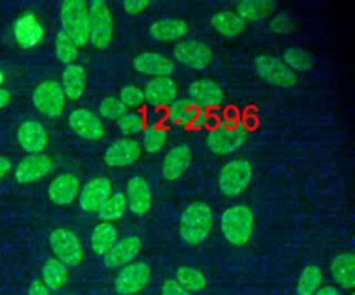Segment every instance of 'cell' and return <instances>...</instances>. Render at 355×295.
<instances>
[{"label":"cell","instance_id":"obj_1","mask_svg":"<svg viewBox=\"0 0 355 295\" xmlns=\"http://www.w3.org/2000/svg\"><path fill=\"white\" fill-rule=\"evenodd\" d=\"M212 229V211L204 202L190 204L180 216L179 231L187 245H200Z\"/></svg>","mask_w":355,"mask_h":295},{"label":"cell","instance_id":"obj_2","mask_svg":"<svg viewBox=\"0 0 355 295\" xmlns=\"http://www.w3.org/2000/svg\"><path fill=\"white\" fill-rule=\"evenodd\" d=\"M62 29L73 43L85 46L89 42V4L83 0H65L60 10Z\"/></svg>","mask_w":355,"mask_h":295},{"label":"cell","instance_id":"obj_3","mask_svg":"<svg viewBox=\"0 0 355 295\" xmlns=\"http://www.w3.org/2000/svg\"><path fill=\"white\" fill-rule=\"evenodd\" d=\"M220 229L230 244L236 247L245 245L254 230V215L251 209L244 205L226 209L220 219Z\"/></svg>","mask_w":355,"mask_h":295},{"label":"cell","instance_id":"obj_4","mask_svg":"<svg viewBox=\"0 0 355 295\" xmlns=\"http://www.w3.org/2000/svg\"><path fill=\"white\" fill-rule=\"evenodd\" d=\"M114 32L112 14L107 3L101 0L89 4V40L96 48L104 50L110 46Z\"/></svg>","mask_w":355,"mask_h":295},{"label":"cell","instance_id":"obj_5","mask_svg":"<svg viewBox=\"0 0 355 295\" xmlns=\"http://www.w3.org/2000/svg\"><path fill=\"white\" fill-rule=\"evenodd\" d=\"M252 177L251 163L245 159H234L227 162L219 172L218 184L219 190L229 197L243 193Z\"/></svg>","mask_w":355,"mask_h":295},{"label":"cell","instance_id":"obj_6","mask_svg":"<svg viewBox=\"0 0 355 295\" xmlns=\"http://www.w3.org/2000/svg\"><path fill=\"white\" fill-rule=\"evenodd\" d=\"M50 247L62 265L75 267L83 259V248L79 238L68 229H55L50 234Z\"/></svg>","mask_w":355,"mask_h":295},{"label":"cell","instance_id":"obj_7","mask_svg":"<svg viewBox=\"0 0 355 295\" xmlns=\"http://www.w3.org/2000/svg\"><path fill=\"white\" fill-rule=\"evenodd\" d=\"M32 100L36 109L49 118L61 115L65 107V94L61 84L55 80L42 82L35 89Z\"/></svg>","mask_w":355,"mask_h":295},{"label":"cell","instance_id":"obj_8","mask_svg":"<svg viewBox=\"0 0 355 295\" xmlns=\"http://www.w3.org/2000/svg\"><path fill=\"white\" fill-rule=\"evenodd\" d=\"M151 270L144 262H133L123 266L115 277L114 288L121 295H132L141 291L150 281Z\"/></svg>","mask_w":355,"mask_h":295},{"label":"cell","instance_id":"obj_9","mask_svg":"<svg viewBox=\"0 0 355 295\" xmlns=\"http://www.w3.org/2000/svg\"><path fill=\"white\" fill-rule=\"evenodd\" d=\"M254 65L258 75L275 86L288 87L293 86L297 80L295 73L279 58L270 55H258L254 61Z\"/></svg>","mask_w":355,"mask_h":295},{"label":"cell","instance_id":"obj_10","mask_svg":"<svg viewBox=\"0 0 355 295\" xmlns=\"http://www.w3.org/2000/svg\"><path fill=\"white\" fill-rule=\"evenodd\" d=\"M175 58L193 69H204L212 60V51L201 42L182 40L173 48Z\"/></svg>","mask_w":355,"mask_h":295},{"label":"cell","instance_id":"obj_11","mask_svg":"<svg viewBox=\"0 0 355 295\" xmlns=\"http://www.w3.org/2000/svg\"><path fill=\"white\" fill-rule=\"evenodd\" d=\"M68 122L71 129L82 138L98 140L104 136V125L100 118L85 108L73 109L68 116Z\"/></svg>","mask_w":355,"mask_h":295},{"label":"cell","instance_id":"obj_12","mask_svg":"<svg viewBox=\"0 0 355 295\" xmlns=\"http://www.w3.org/2000/svg\"><path fill=\"white\" fill-rule=\"evenodd\" d=\"M111 191L112 186L107 177H94L83 186L79 195V205L86 212H97L111 195Z\"/></svg>","mask_w":355,"mask_h":295},{"label":"cell","instance_id":"obj_13","mask_svg":"<svg viewBox=\"0 0 355 295\" xmlns=\"http://www.w3.org/2000/svg\"><path fill=\"white\" fill-rule=\"evenodd\" d=\"M141 241L136 235H128L116 241L112 248L104 255V266L116 269L129 265L140 252Z\"/></svg>","mask_w":355,"mask_h":295},{"label":"cell","instance_id":"obj_14","mask_svg":"<svg viewBox=\"0 0 355 295\" xmlns=\"http://www.w3.org/2000/svg\"><path fill=\"white\" fill-rule=\"evenodd\" d=\"M141 154L140 144L132 138L114 141L104 154V161L111 168H123L133 163Z\"/></svg>","mask_w":355,"mask_h":295},{"label":"cell","instance_id":"obj_15","mask_svg":"<svg viewBox=\"0 0 355 295\" xmlns=\"http://www.w3.org/2000/svg\"><path fill=\"white\" fill-rule=\"evenodd\" d=\"M53 166L51 159L47 155L43 154H35L24 158L14 173L15 180L18 183H32L42 177H44Z\"/></svg>","mask_w":355,"mask_h":295},{"label":"cell","instance_id":"obj_16","mask_svg":"<svg viewBox=\"0 0 355 295\" xmlns=\"http://www.w3.org/2000/svg\"><path fill=\"white\" fill-rule=\"evenodd\" d=\"M126 204L135 215H146L151 206V191L144 179L135 176L126 186Z\"/></svg>","mask_w":355,"mask_h":295},{"label":"cell","instance_id":"obj_17","mask_svg":"<svg viewBox=\"0 0 355 295\" xmlns=\"http://www.w3.org/2000/svg\"><path fill=\"white\" fill-rule=\"evenodd\" d=\"M245 140V133L239 129L219 127L209 133L207 144L215 154H229L236 151Z\"/></svg>","mask_w":355,"mask_h":295},{"label":"cell","instance_id":"obj_18","mask_svg":"<svg viewBox=\"0 0 355 295\" xmlns=\"http://www.w3.org/2000/svg\"><path fill=\"white\" fill-rule=\"evenodd\" d=\"M135 68L146 75L162 78L169 76L173 72V62L171 58L161 55L154 51H147L139 54L133 61Z\"/></svg>","mask_w":355,"mask_h":295},{"label":"cell","instance_id":"obj_19","mask_svg":"<svg viewBox=\"0 0 355 295\" xmlns=\"http://www.w3.org/2000/svg\"><path fill=\"white\" fill-rule=\"evenodd\" d=\"M19 145L32 154L42 152L47 145V133L44 127L35 120L24 122L17 133Z\"/></svg>","mask_w":355,"mask_h":295},{"label":"cell","instance_id":"obj_20","mask_svg":"<svg viewBox=\"0 0 355 295\" xmlns=\"http://www.w3.org/2000/svg\"><path fill=\"white\" fill-rule=\"evenodd\" d=\"M43 26L33 14L21 17L14 26V36L22 48L35 47L43 37Z\"/></svg>","mask_w":355,"mask_h":295},{"label":"cell","instance_id":"obj_21","mask_svg":"<svg viewBox=\"0 0 355 295\" xmlns=\"http://www.w3.org/2000/svg\"><path fill=\"white\" fill-rule=\"evenodd\" d=\"M79 191V180L72 173L58 175L49 186V197L57 205L71 204Z\"/></svg>","mask_w":355,"mask_h":295},{"label":"cell","instance_id":"obj_22","mask_svg":"<svg viewBox=\"0 0 355 295\" xmlns=\"http://www.w3.org/2000/svg\"><path fill=\"white\" fill-rule=\"evenodd\" d=\"M191 151L186 145L173 147L162 162V176L165 180L179 179L190 166Z\"/></svg>","mask_w":355,"mask_h":295},{"label":"cell","instance_id":"obj_23","mask_svg":"<svg viewBox=\"0 0 355 295\" xmlns=\"http://www.w3.org/2000/svg\"><path fill=\"white\" fill-rule=\"evenodd\" d=\"M144 98L155 105L168 104L176 97V84L169 76L154 78L144 89Z\"/></svg>","mask_w":355,"mask_h":295},{"label":"cell","instance_id":"obj_24","mask_svg":"<svg viewBox=\"0 0 355 295\" xmlns=\"http://www.w3.org/2000/svg\"><path fill=\"white\" fill-rule=\"evenodd\" d=\"M334 281L343 288H352L355 285V258L351 252L337 255L330 266Z\"/></svg>","mask_w":355,"mask_h":295},{"label":"cell","instance_id":"obj_25","mask_svg":"<svg viewBox=\"0 0 355 295\" xmlns=\"http://www.w3.org/2000/svg\"><path fill=\"white\" fill-rule=\"evenodd\" d=\"M187 24L178 18H164L150 26V36L159 42H172L187 33Z\"/></svg>","mask_w":355,"mask_h":295},{"label":"cell","instance_id":"obj_26","mask_svg":"<svg viewBox=\"0 0 355 295\" xmlns=\"http://www.w3.org/2000/svg\"><path fill=\"white\" fill-rule=\"evenodd\" d=\"M62 91L65 97L78 100L86 89V72L80 65L69 64L62 72Z\"/></svg>","mask_w":355,"mask_h":295},{"label":"cell","instance_id":"obj_27","mask_svg":"<svg viewBox=\"0 0 355 295\" xmlns=\"http://www.w3.org/2000/svg\"><path fill=\"white\" fill-rule=\"evenodd\" d=\"M189 94L193 100L204 105H218L223 98L222 89L209 79H200L189 86Z\"/></svg>","mask_w":355,"mask_h":295},{"label":"cell","instance_id":"obj_28","mask_svg":"<svg viewBox=\"0 0 355 295\" xmlns=\"http://www.w3.org/2000/svg\"><path fill=\"white\" fill-rule=\"evenodd\" d=\"M211 24L220 35L227 37L237 36L245 29V21L237 12L229 10L214 14Z\"/></svg>","mask_w":355,"mask_h":295},{"label":"cell","instance_id":"obj_29","mask_svg":"<svg viewBox=\"0 0 355 295\" xmlns=\"http://www.w3.org/2000/svg\"><path fill=\"white\" fill-rule=\"evenodd\" d=\"M116 237H118L116 229L111 223L103 222L97 224L92 231V237H90L92 249L97 255H105L116 242Z\"/></svg>","mask_w":355,"mask_h":295},{"label":"cell","instance_id":"obj_30","mask_svg":"<svg viewBox=\"0 0 355 295\" xmlns=\"http://www.w3.org/2000/svg\"><path fill=\"white\" fill-rule=\"evenodd\" d=\"M275 8V3L269 0H243L237 4V14L244 21H258L269 15Z\"/></svg>","mask_w":355,"mask_h":295},{"label":"cell","instance_id":"obj_31","mask_svg":"<svg viewBox=\"0 0 355 295\" xmlns=\"http://www.w3.org/2000/svg\"><path fill=\"white\" fill-rule=\"evenodd\" d=\"M42 274H43V284L49 289H54V291L64 287V284L68 280L67 266L57 259H49L43 266Z\"/></svg>","mask_w":355,"mask_h":295},{"label":"cell","instance_id":"obj_32","mask_svg":"<svg viewBox=\"0 0 355 295\" xmlns=\"http://www.w3.org/2000/svg\"><path fill=\"white\" fill-rule=\"evenodd\" d=\"M126 208H128V204H126L125 194L114 193L104 201V204L100 206L97 213L101 220L110 223L112 220L122 217Z\"/></svg>","mask_w":355,"mask_h":295},{"label":"cell","instance_id":"obj_33","mask_svg":"<svg viewBox=\"0 0 355 295\" xmlns=\"http://www.w3.org/2000/svg\"><path fill=\"white\" fill-rule=\"evenodd\" d=\"M322 270L316 265H308L302 270L298 283H297V294L298 295H313L322 284Z\"/></svg>","mask_w":355,"mask_h":295},{"label":"cell","instance_id":"obj_34","mask_svg":"<svg viewBox=\"0 0 355 295\" xmlns=\"http://www.w3.org/2000/svg\"><path fill=\"white\" fill-rule=\"evenodd\" d=\"M175 281L186 291H201L207 285V278L204 274L200 270L189 266H182L176 270Z\"/></svg>","mask_w":355,"mask_h":295},{"label":"cell","instance_id":"obj_35","mask_svg":"<svg viewBox=\"0 0 355 295\" xmlns=\"http://www.w3.org/2000/svg\"><path fill=\"white\" fill-rule=\"evenodd\" d=\"M283 58H284V64L293 71V69H297V71H308L312 68L313 65V61H312V57L308 51H305L304 48L301 47H290L284 51L283 54Z\"/></svg>","mask_w":355,"mask_h":295},{"label":"cell","instance_id":"obj_36","mask_svg":"<svg viewBox=\"0 0 355 295\" xmlns=\"http://www.w3.org/2000/svg\"><path fill=\"white\" fill-rule=\"evenodd\" d=\"M55 55L64 64H71L78 55V46L73 40L64 32L60 30L55 37Z\"/></svg>","mask_w":355,"mask_h":295},{"label":"cell","instance_id":"obj_37","mask_svg":"<svg viewBox=\"0 0 355 295\" xmlns=\"http://www.w3.org/2000/svg\"><path fill=\"white\" fill-rule=\"evenodd\" d=\"M100 114L105 119L118 120L121 116H123L126 114V107L121 102V100L118 97L108 96V97L103 98V101L100 102Z\"/></svg>","mask_w":355,"mask_h":295},{"label":"cell","instance_id":"obj_38","mask_svg":"<svg viewBox=\"0 0 355 295\" xmlns=\"http://www.w3.org/2000/svg\"><path fill=\"white\" fill-rule=\"evenodd\" d=\"M116 125L123 134H136L144 127V116L140 112H129L121 116Z\"/></svg>","mask_w":355,"mask_h":295},{"label":"cell","instance_id":"obj_39","mask_svg":"<svg viewBox=\"0 0 355 295\" xmlns=\"http://www.w3.org/2000/svg\"><path fill=\"white\" fill-rule=\"evenodd\" d=\"M166 141V132L158 127H151L144 133L143 144L146 151L148 152H157L159 151Z\"/></svg>","mask_w":355,"mask_h":295},{"label":"cell","instance_id":"obj_40","mask_svg":"<svg viewBox=\"0 0 355 295\" xmlns=\"http://www.w3.org/2000/svg\"><path fill=\"white\" fill-rule=\"evenodd\" d=\"M118 98L126 108L128 107H139L144 102V93L137 86L128 84L121 89Z\"/></svg>","mask_w":355,"mask_h":295},{"label":"cell","instance_id":"obj_41","mask_svg":"<svg viewBox=\"0 0 355 295\" xmlns=\"http://www.w3.org/2000/svg\"><path fill=\"white\" fill-rule=\"evenodd\" d=\"M291 28H293V22H291L290 17H287L286 14H277L270 21V29L275 33L284 35V33H288L291 30Z\"/></svg>","mask_w":355,"mask_h":295},{"label":"cell","instance_id":"obj_42","mask_svg":"<svg viewBox=\"0 0 355 295\" xmlns=\"http://www.w3.org/2000/svg\"><path fill=\"white\" fill-rule=\"evenodd\" d=\"M148 6H150V1H147V0H126L122 3L123 10L130 15L140 14V12L146 11L148 8Z\"/></svg>","mask_w":355,"mask_h":295},{"label":"cell","instance_id":"obj_43","mask_svg":"<svg viewBox=\"0 0 355 295\" xmlns=\"http://www.w3.org/2000/svg\"><path fill=\"white\" fill-rule=\"evenodd\" d=\"M161 295H190V292L182 288L175 280H166L162 284Z\"/></svg>","mask_w":355,"mask_h":295},{"label":"cell","instance_id":"obj_44","mask_svg":"<svg viewBox=\"0 0 355 295\" xmlns=\"http://www.w3.org/2000/svg\"><path fill=\"white\" fill-rule=\"evenodd\" d=\"M28 295H50V292H49V288L42 281H35L29 287Z\"/></svg>","mask_w":355,"mask_h":295},{"label":"cell","instance_id":"obj_45","mask_svg":"<svg viewBox=\"0 0 355 295\" xmlns=\"http://www.w3.org/2000/svg\"><path fill=\"white\" fill-rule=\"evenodd\" d=\"M313 295H340V291L336 287L326 285V287L319 288Z\"/></svg>","mask_w":355,"mask_h":295},{"label":"cell","instance_id":"obj_46","mask_svg":"<svg viewBox=\"0 0 355 295\" xmlns=\"http://www.w3.org/2000/svg\"><path fill=\"white\" fill-rule=\"evenodd\" d=\"M10 100H11L10 93L6 89H0V109L6 108L10 104Z\"/></svg>","mask_w":355,"mask_h":295},{"label":"cell","instance_id":"obj_47","mask_svg":"<svg viewBox=\"0 0 355 295\" xmlns=\"http://www.w3.org/2000/svg\"><path fill=\"white\" fill-rule=\"evenodd\" d=\"M11 162L6 157H0V179L10 170Z\"/></svg>","mask_w":355,"mask_h":295},{"label":"cell","instance_id":"obj_48","mask_svg":"<svg viewBox=\"0 0 355 295\" xmlns=\"http://www.w3.org/2000/svg\"><path fill=\"white\" fill-rule=\"evenodd\" d=\"M4 82V75H3V72L0 71V84Z\"/></svg>","mask_w":355,"mask_h":295}]
</instances>
